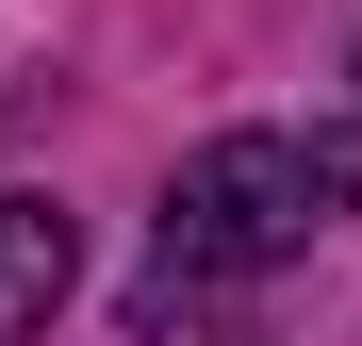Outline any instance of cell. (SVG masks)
Here are the masks:
<instances>
[{
    "label": "cell",
    "mask_w": 362,
    "mask_h": 346,
    "mask_svg": "<svg viewBox=\"0 0 362 346\" xmlns=\"http://www.w3.org/2000/svg\"><path fill=\"white\" fill-rule=\"evenodd\" d=\"M329 214H362V132H214L165 182V280H247Z\"/></svg>",
    "instance_id": "1"
},
{
    "label": "cell",
    "mask_w": 362,
    "mask_h": 346,
    "mask_svg": "<svg viewBox=\"0 0 362 346\" xmlns=\"http://www.w3.org/2000/svg\"><path fill=\"white\" fill-rule=\"evenodd\" d=\"M66 280H83L66 198H0V346H33L49 313H66Z\"/></svg>",
    "instance_id": "2"
}]
</instances>
